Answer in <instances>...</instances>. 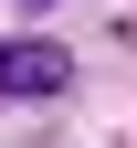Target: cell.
<instances>
[{
    "label": "cell",
    "mask_w": 137,
    "mask_h": 148,
    "mask_svg": "<svg viewBox=\"0 0 137 148\" xmlns=\"http://www.w3.org/2000/svg\"><path fill=\"white\" fill-rule=\"evenodd\" d=\"M63 85H74L63 42H0V95H63Z\"/></svg>",
    "instance_id": "1"
}]
</instances>
